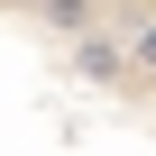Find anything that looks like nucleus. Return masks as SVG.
<instances>
[{"mask_svg": "<svg viewBox=\"0 0 156 156\" xmlns=\"http://www.w3.org/2000/svg\"><path fill=\"white\" fill-rule=\"evenodd\" d=\"M0 156H156V55L83 0H0Z\"/></svg>", "mask_w": 156, "mask_h": 156, "instance_id": "nucleus-1", "label": "nucleus"}, {"mask_svg": "<svg viewBox=\"0 0 156 156\" xmlns=\"http://www.w3.org/2000/svg\"><path fill=\"white\" fill-rule=\"evenodd\" d=\"M83 9H92L101 28H119L138 55H156V0H83Z\"/></svg>", "mask_w": 156, "mask_h": 156, "instance_id": "nucleus-2", "label": "nucleus"}]
</instances>
